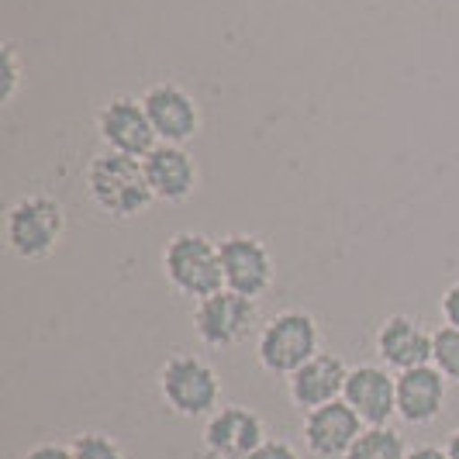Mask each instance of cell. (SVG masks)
<instances>
[{
  "label": "cell",
  "mask_w": 459,
  "mask_h": 459,
  "mask_svg": "<svg viewBox=\"0 0 459 459\" xmlns=\"http://www.w3.org/2000/svg\"><path fill=\"white\" fill-rule=\"evenodd\" d=\"M87 194L115 221H132L138 214H145L156 201L142 160L111 152V149H100L87 162Z\"/></svg>",
  "instance_id": "obj_1"
},
{
  "label": "cell",
  "mask_w": 459,
  "mask_h": 459,
  "mask_svg": "<svg viewBox=\"0 0 459 459\" xmlns=\"http://www.w3.org/2000/svg\"><path fill=\"white\" fill-rule=\"evenodd\" d=\"M162 276L166 283L190 300H204L225 290V270L218 242L204 231H177L162 249Z\"/></svg>",
  "instance_id": "obj_2"
},
{
  "label": "cell",
  "mask_w": 459,
  "mask_h": 459,
  "mask_svg": "<svg viewBox=\"0 0 459 459\" xmlns=\"http://www.w3.org/2000/svg\"><path fill=\"white\" fill-rule=\"evenodd\" d=\"M66 235V211L48 194H28L7 207L4 218V242L11 255L24 263H39L56 253Z\"/></svg>",
  "instance_id": "obj_3"
},
{
  "label": "cell",
  "mask_w": 459,
  "mask_h": 459,
  "mask_svg": "<svg viewBox=\"0 0 459 459\" xmlns=\"http://www.w3.org/2000/svg\"><path fill=\"white\" fill-rule=\"evenodd\" d=\"M322 352V328L307 311H280L255 335V359L273 377L298 373Z\"/></svg>",
  "instance_id": "obj_4"
},
{
  "label": "cell",
  "mask_w": 459,
  "mask_h": 459,
  "mask_svg": "<svg viewBox=\"0 0 459 459\" xmlns=\"http://www.w3.org/2000/svg\"><path fill=\"white\" fill-rule=\"evenodd\" d=\"M160 394L180 418H211L221 404V380L204 356L177 352L160 369Z\"/></svg>",
  "instance_id": "obj_5"
},
{
  "label": "cell",
  "mask_w": 459,
  "mask_h": 459,
  "mask_svg": "<svg viewBox=\"0 0 459 459\" xmlns=\"http://www.w3.org/2000/svg\"><path fill=\"white\" fill-rule=\"evenodd\" d=\"M259 325V300L242 298L235 290H218L194 304V332L211 349H231L246 342Z\"/></svg>",
  "instance_id": "obj_6"
},
{
  "label": "cell",
  "mask_w": 459,
  "mask_h": 459,
  "mask_svg": "<svg viewBox=\"0 0 459 459\" xmlns=\"http://www.w3.org/2000/svg\"><path fill=\"white\" fill-rule=\"evenodd\" d=\"M218 253H221V270H225V290L259 300L273 287L276 263L259 235L231 231L218 242Z\"/></svg>",
  "instance_id": "obj_7"
},
{
  "label": "cell",
  "mask_w": 459,
  "mask_h": 459,
  "mask_svg": "<svg viewBox=\"0 0 459 459\" xmlns=\"http://www.w3.org/2000/svg\"><path fill=\"white\" fill-rule=\"evenodd\" d=\"M97 135L104 142V149L135 156V160H145L160 145L142 97H132V93H117L97 111Z\"/></svg>",
  "instance_id": "obj_8"
},
{
  "label": "cell",
  "mask_w": 459,
  "mask_h": 459,
  "mask_svg": "<svg viewBox=\"0 0 459 459\" xmlns=\"http://www.w3.org/2000/svg\"><path fill=\"white\" fill-rule=\"evenodd\" d=\"M145 115L156 128V138L166 145H186L190 138L201 132V104L194 100V93L173 83V80H160L149 91L142 93Z\"/></svg>",
  "instance_id": "obj_9"
},
{
  "label": "cell",
  "mask_w": 459,
  "mask_h": 459,
  "mask_svg": "<svg viewBox=\"0 0 459 459\" xmlns=\"http://www.w3.org/2000/svg\"><path fill=\"white\" fill-rule=\"evenodd\" d=\"M201 442L211 459H246L266 442V425L253 408L225 404L204 421Z\"/></svg>",
  "instance_id": "obj_10"
},
{
  "label": "cell",
  "mask_w": 459,
  "mask_h": 459,
  "mask_svg": "<svg viewBox=\"0 0 459 459\" xmlns=\"http://www.w3.org/2000/svg\"><path fill=\"white\" fill-rule=\"evenodd\" d=\"M432 335L436 332H429L411 315H387L377 328L373 349H377L384 367L394 373H404V369L432 363Z\"/></svg>",
  "instance_id": "obj_11"
},
{
  "label": "cell",
  "mask_w": 459,
  "mask_h": 459,
  "mask_svg": "<svg viewBox=\"0 0 459 459\" xmlns=\"http://www.w3.org/2000/svg\"><path fill=\"white\" fill-rule=\"evenodd\" d=\"M342 401L363 418V425H391L397 414V377L384 363L352 367Z\"/></svg>",
  "instance_id": "obj_12"
},
{
  "label": "cell",
  "mask_w": 459,
  "mask_h": 459,
  "mask_svg": "<svg viewBox=\"0 0 459 459\" xmlns=\"http://www.w3.org/2000/svg\"><path fill=\"white\" fill-rule=\"evenodd\" d=\"M363 418L345 401H332L304 414V446L318 459H345L352 442L363 436Z\"/></svg>",
  "instance_id": "obj_13"
},
{
  "label": "cell",
  "mask_w": 459,
  "mask_h": 459,
  "mask_svg": "<svg viewBox=\"0 0 459 459\" xmlns=\"http://www.w3.org/2000/svg\"><path fill=\"white\" fill-rule=\"evenodd\" d=\"M345 380H349V367L335 352H318L315 359H307L298 373L287 377V394L294 401V408L300 411H315V408H325L332 401H342L345 394Z\"/></svg>",
  "instance_id": "obj_14"
},
{
  "label": "cell",
  "mask_w": 459,
  "mask_h": 459,
  "mask_svg": "<svg viewBox=\"0 0 459 459\" xmlns=\"http://www.w3.org/2000/svg\"><path fill=\"white\" fill-rule=\"evenodd\" d=\"M145 177H149V186H152V197L162 201V204H184L194 197L197 190V162L186 152L184 145H166L160 142L145 160Z\"/></svg>",
  "instance_id": "obj_15"
},
{
  "label": "cell",
  "mask_w": 459,
  "mask_h": 459,
  "mask_svg": "<svg viewBox=\"0 0 459 459\" xmlns=\"http://www.w3.org/2000/svg\"><path fill=\"white\" fill-rule=\"evenodd\" d=\"M449 380L432 363L397 373V418L408 425H432L446 408Z\"/></svg>",
  "instance_id": "obj_16"
},
{
  "label": "cell",
  "mask_w": 459,
  "mask_h": 459,
  "mask_svg": "<svg viewBox=\"0 0 459 459\" xmlns=\"http://www.w3.org/2000/svg\"><path fill=\"white\" fill-rule=\"evenodd\" d=\"M408 446L404 436L391 429V425H367L363 436L352 442V449L345 453V459H408Z\"/></svg>",
  "instance_id": "obj_17"
},
{
  "label": "cell",
  "mask_w": 459,
  "mask_h": 459,
  "mask_svg": "<svg viewBox=\"0 0 459 459\" xmlns=\"http://www.w3.org/2000/svg\"><path fill=\"white\" fill-rule=\"evenodd\" d=\"M432 367L449 384H459V328L442 325L436 335H432Z\"/></svg>",
  "instance_id": "obj_18"
},
{
  "label": "cell",
  "mask_w": 459,
  "mask_h": 459,
  "mask_svg": "<svg viewBox=\"0 0 459 459\" xmlns=\"http://www.w3.org/2000/svg\"><path fill=\"white\" fill-rule=\"evenodd\" d=\"M22 80H24V66H22V56H18V46L14 42H4L0 46V104H11L18 97Z\"/></svg>",
  "instance_id": "obj_19"
},
{
  "label": "cell",
  "mask_w": 459,
  "mask_h": 459,
  "mask_svg": "<svg viewBox=\"0 0 459 459\" xmlns=\"http://www.w3.org/2000/svg\"><path fill=\"white\" fill-rule=\"evenodd\" d=\"M69 449H73V459H125L121 446L104 432H80Z\"/></svg>",
  "instance_id": "obj_20"
},
{
  "label": "cell",
  "mask_w": 459,
  "mask_h": 459,
  "mask_svg": "<svg viewBox=\"0 0 459 459\" xmlns=\"http://www.w3.org/2000/svg\"><path fill=\"white\" fill-rule=\"evenodd\" d=\"M246 459H300V453L290 446V442H283V438H266L259 449H253Z\"/></svg>",
  "instance_id": "obj_21"
},
{
  "label": "cell",
  "mask_w": 459,
  "mask_h": 459,
  "mask_svg": "<svg viewBox=\"0 0 459 459\" xmlns=\"http://www.w3.org/2000/svg\"><path fill=\"white\" fill-rule=\"evenodd\" d=\"M438 311H442V322L449 325V328H459V280L446 290V294H442Z\"/></svg>",
  "instance_id": "obj_22"
},
{
  "label": "cell",
  "mask_w": 459,
  "mask_h": 459,
  "mask_svg": "<svg viewBox=\"0 0 459 459\" xmlns=\"http://www.w3.org/2000/svg\"><path fill=\"white\" fill-rule=\"evenodd\" d=\"M24 459H73V449H69V446H59V442H42V446L28 449Z\"/></svg>",
  "instance_id": "obj_23"
},
{
  "label": "cell",
  "mask_w": 459,
  "mask_h": 459,
  "mask_svg": "<svg viewBox=\"0 0 459 459\" xmlns=\"http://www.w3.org/2000/svg\"><path fill=\"white\" fill-rule=\"evenodd\" d=\"M408 459H449V453L442 446H414Z\"/></svg>",
  "instance_id": "obj_24"
},
{
  "label": "cell",
  "mask_w": 459,
  "mask_h": 459,
  "mask_svg": "<svg viewBox=\"0 0 459 459\" xmlns=\"http://www.w3.org/2000/svg\"><path fill=\"white\" fill-rule=\"evenodd\" d=\"M446 453H449V459H459V429L446 438Z\"/></svg>",
  "instance_id": "obj_25"
}]
</instances>
